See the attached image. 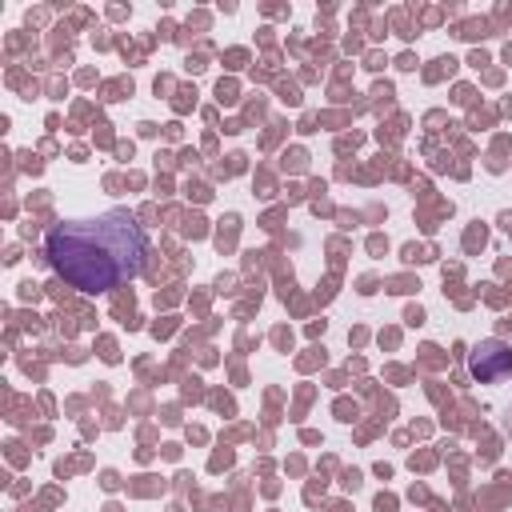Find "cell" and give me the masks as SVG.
<instances>
[{"mask_svg": "<svg viewBox=\"0 0 512 512\" xmlns=\"http://www.w3.org/2000/svg\"><path fill=\"white\" fill-rule=\"evenodd\" d=\"M468 372L480 380V384H492V380H504L512 372V348L504 340H480L472 352H468Z\"/></svg>", "mask_w": 512, "mask_h": 512, "instance_id": "cell-2", "label": "cell"}, {"mask_svg": "<svg viewBox=\"0 0 512 512\" xmlns=\"http://www.w3.org/2000/svg\"><path fill=\"white\" fill-rule=\"evenodd\" d=\"M44 256L64 284L80 292H108L140 276L148 236L124 208H112L52 224L44 236Z\"/></svg>", "mask_w": 512, "mask_h": 512, "instance_id": "cell-1", "label": "cell"}]
</instances>
